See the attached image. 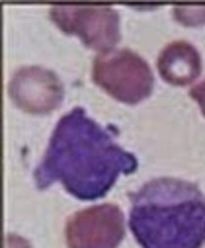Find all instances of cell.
I'll return each instance as SVG.
<instances>
[{
  "instance_id": "1",
  "label": "cell",
  "mask_w": 205,
  "mask_h": 248,
  "mask_svg": "<svg viewBox=\"0 0 205 248\" xmlns=\"http://www.w3.org/2000/svg\"><path fill=\"white\" fill-rule=\"evenodd\" d=\"M137 166V156L115 143L113 129L102 127L84 108H73L57 121L33 182L37 190L59 182L73 198L94 202L108 196L117 178L133 174Z\"/></svg>"
},
{
  "instance_id": "2",
  "label": "cell",
  "mask_w": 205,
  "mask_h": 248,
  "mask_svg": "<svg viewBox=\"0 0 205 248\" xmlns=\"http://www.w3.org/2000/svg\"><path fill=\"white\" fill-rule=\"evenodd\" d=\"M129 229L141 248H201L205 194L193 182L155 178L129 194Z\"/></svg>"
},
{
  "instance_id": "3",
  "label": "cell",
  "mask_w": 205,
  "mask_h": 248,
  "mask_svg": "<svg viewBox=\"0 0 205 248\" xmlns=\"http://www.w3.org/2000/svg\"><path fill=\"white\" fill-rule=\"evenodd\" d=\"M92 80L113 100L127 106L147 100L155 88L149 63L131 49L98 53L92 61Z\"/></svg>"
},
{
  "instance_id": "4",
  "label": "cell",
  "mask_w": 205,
  "mask_h": 248,
  "mask_svg": "<svg viewBox=\"0 0 205 248\" xmlns=\"http://www.w3.org/2000/svg\"><path fill=\"white\" fill-rule=\"evenodd\" d=\"M51 22L66 35H79L88 49L113 51L121 39L119 14L111 6H51Z\"/></svg>"
},
{
  "instance_id": "5",
  "label": "cell",
  "mask_w": 205,
  "mask_h": 248,
  "mask_svg": "<svg viewBox=\"0 0 205 248\" xmlns=\"http://www.w3.org/2000/svg\"><path fill=\"white\" fill-rule=\"evenodd\" d=\"M125 236L123 211L113 203H100L66 219V248H117Z\"/></svg>"
},
{
  "instance_id": "6",
  "label": "cell",
  "mask_w": 205,
  "mask_h": 248,
  "mask_svg": "<svg viewBox=\"0 0 205 248\" xmlns=\"http://www.w3.org/2000/svg\"><path fill=\"white\" fill-rule=\"evenodd\" d=\"M8 96L16 108L32 115H49L64 98L61 78L43 67H22L8 82Z\"/></svg>"
},
{
  "instance_id": "7",
  "label": "cell",
  "mask_w": 205,
  "mask_h": 248,
  "mask_svg": "<svg viewBox=\"0 0 205 248\" xmlns=\"http://www.w3.org/2000/svg\"><path fill=\"white\" fill-rule=\"evenodd\" d=\"M157 69L164 82L172 86H189L201 75V55L184 39L172 41L158 53Z\"/></svg>"
},
{
  "instance_id": "8",
  "label": "cell",
  "mask_w": 205,
  "mask_h": 248,
  "mask_svg": "<svg viewBox=\"0 0 205 248\" xmlns=\"http://www.w3.org/2000/svg\"><path fill=\"white\" fill-rule=\"evenodd\" d=\"M174 20L188 28H197L205 24V6H174Z\"/></svg>"
},
{
  "instance_id": "9",
  "label": "cell",
  "mask_w": 205,
  "mask_h": 248,
  "mask_svg": "<svg viewBox=\"0 0 205 248\" xmlns=\"http://www.w3.org/2000/svg\"><path fill=\"white\" fill-rule=\"evenodd\" d=\"M189 98L199 106L201 113L205 115V78H203L201 82H197L195 86H191V90H189Z\"/></svg>"
},
{
  "instance_id": "10",
  "label": "cell",
  "mask_w": 205,
  "mask_h": 248,
  "mask_svg": "<svg viewBox=\"0 0 205 248\" xmlns=\"http://www.w3.org/2000/svg\"><path fill=\"white\" fill-rule=\"evenodd\" d=\"M4 248H32V244L24 236L14 234V232H8L4 236Z\"/></svg>"
}]
</instances>
